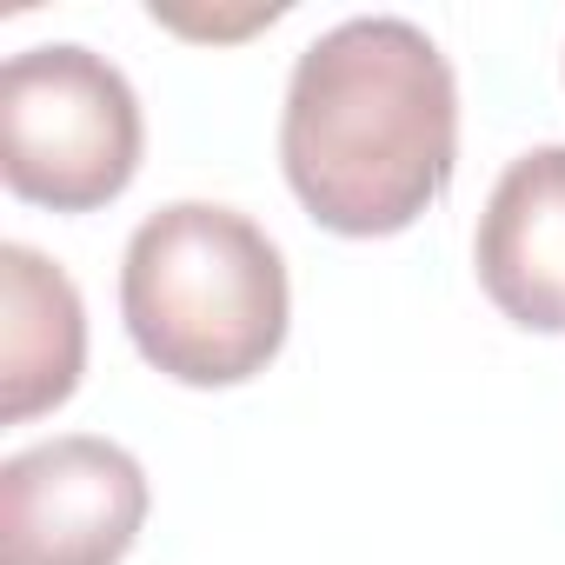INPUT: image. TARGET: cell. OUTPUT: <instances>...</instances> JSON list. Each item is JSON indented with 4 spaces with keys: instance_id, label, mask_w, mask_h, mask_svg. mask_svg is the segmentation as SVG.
I'll return each mask as SVG.
<instances>
[{
    "instance_id": "6da1fadb",
    "label": "cell",
    "mask_w": 565,
    "mask_h": 565,
    "mask_svg": "<svg viewBox=\"0 0 565 565\" xmlns=\"http://www.w3.org/2000/svg\"><path fill=\"white\" fill-rule=\"evenodd\" d=\"M279 167L327 233H406L459 167V81L439 41L399 14L327 28L294 61Z\"/></svg>"
},
{
    "instance_id": "7a4b0ae2",
    "label": "cell",
    "mask_w": 565,
    "mask_h": 565,
    "mask_svg": "<svg viewBox=\"0 0 565 565\" xmlns=\"http://www.w3.org/2000/svg\"><path fill=\"white\" fill-rule=\"evenodd\" d=\"M120 320L153 373L180 386H246L287 347V259L239 206L173 200L127 239Z\"/></svg>"
},
{
    "instance_id": "3957f363",
    "label": "cell",
    "mask_w": 565,
    "mask_h": 565,
    "mask_svg": "<svg viewBox=\"0 0 565 565\" xmlns=\"http://www.w3.org/2000/svg\"><path fill=\"white\" fill-rule=\"evenodd\" d=\"M140 94L127 74L74 41L28 47L0 67V180L54 213L114 206L140 173Z\"/></svg>"
},
{
    "instance_id": "277c9868",
    "label": "cell",
    "mask_w": 565,
    "mask_h": 565,
    "mask_svg": "<svg viewBox=\"0 0 565 565\" xmlns=\"http://www.w3.org/2000/svg\"><path fill=\"white\" fill-rule=\"evenodd\" d=\"M147 472L100 433H61L0 466V565H120L147 525Z\"/></svg>"
},
{
    "instance_id": "5b68a950",
    "label": "cell",
    "mask_w": 565,
    "mask_h": 565,
    "mask_svg": "<svg viewBox=\"0 0 565 565\" xmlns=\"http://www.w3.org/2000/svg\"><path fill=\"white\" fill-rule=\"evenodd\" d=\"M486 300L525 333H565V147L519 153L472 233Z\"/></svg>"
},
{
    "instance_id": "8992f818",
    "label": "cell",
    "mask_w": 565,
    "mask_h": 565,
    "mask_svg": "<svg viewBox=\"0 0 565 565\" xmlns=\"http://www.w3.org/2000/svg\"><path fill=\"white\" fill-rule=\"evenodd\" d=\"M87 373L81 287L34 246H0V419L28 426L74 399Z\"/></svg>"
}]
</instances>
